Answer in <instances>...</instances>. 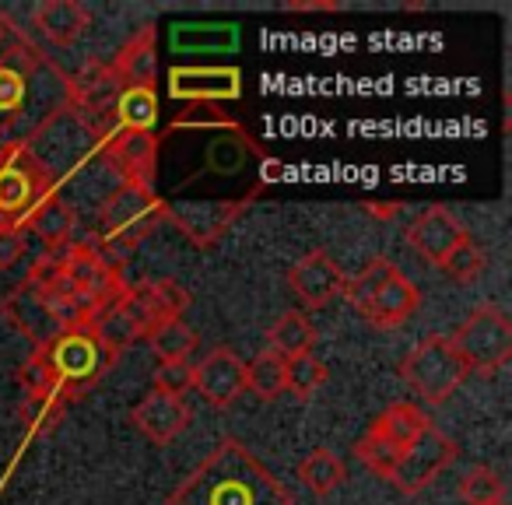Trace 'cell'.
Masks as SVG:
<instances>
[{
  "mask_svg": "<svg viewBox=\"0 0 512 505\" xmlns=\"http://www.w3.org/2000/svg\"><path fill=\"white\" fill-rule=\"evenodd\" d=\"M116 358L106 351L99 334L88 327H71L50 344L32 351V358L22 369L25 383V418L32 428H46L60 411L85 397L95 383L109 372Z\"/></svg>",
  "mask_w": 512,
  "mask_h": 505,
  "instance_id": "1",
  "label": "cell"
},
{
  "mask_svg": "<svg viewBox=\"0 0 512 505\" xmlns=\"http://www.w3.org/2000/svg\"><path fill=\"white\" fill-rule=\"evenodd\" d=\"M169 505H295V495L242 442L225 439L176 484Z\"/></svg>",
  "mask_w": 512,
  "mask_h": 505,
  "instance_id": "2",
  "label": "cell"
},
{
  "mask_svg": "<svg viewBox=\"0 0 512 505\" xmlns=\"http://www.w3.org/2000/svg\"><path fill=\"white\" fill-rule=\"evenodd\" d=\"M190 306V295L183 285L172 278L141 281V285H127L99 316L92 320V330L113 358L127 351L134 341H144L155 327L169 320H183V309Z\"/></svg>",
  "mask_w": 512,
  "mask_h": 505,
  "instance_id": "3",
  "label": "cell"
},
{
  "mask_svg": "<svg viewBox=\"0 0 512 505\" xmlns=\"http://www.w3.org/2000/svg\"><path fill=\"white\" fill-rule=\"evenodd\" d=\"M169 218V204L155 193V186H116L99 211V249L113 264L127 257L141 239H148Z\"/></svg>",
  "mask_w": 512,
  "mask_h": 505,
  "instance_id": "4",
  "label": "cell"
},
{
  "mask_svg": "<svg viewBox=\"0 0 512 505\" xmlns=\"http://www.w3.org/2000/svg\"><path fill=\"white\" fill-rule=\"evenodd\" d=\"M57 193L53 176L22 141L0 144V225L25 232L32 214Z\"/></svg>",
  "mask_w": 512,
  "mask_h": 505,
  "instance_id": "5",
  "label": "cell"
},
{
  "mask_svg": "<svg viewBox=\"0 0 512 505\" xmlns=\"http://www.w3.org/2000/svg\"><path fill=\"white\" fill-rule=\"evenodd\" d=\"M432 428L428 414L418 404H390L383 414H376L365 435L355 442V456L362 460L365 470H372L376 477L390 481L397 463L407 456V449Z\"/></svg>",
  "mask_w": 512,
  "mask_h": 505,
  "instance_id": "6",
  "label": "cell"
},
{
  "mask_svg": "<svg viewBox=\"0 0 512 505\" xmlns=\"http://www.w3.org/2000/svg\"><path fill=\"white\" fill-rule=\"evenodd\" d=\"M57 267L67 285H71V292L78 295V302L85 306L88 323L127 288V281H123V274H120V264H113L95 239H74L67 249H60Z\"/></svg>",
  "mask_w": 512,
  "mask_h": 505,
  "instance_id": "7",
  "label": "cell"
},
{
  "mask_svg": "<svg viewBox=\"0 0 512 505\" xmlns=\"http://www.w3.org/2000/svg\"><path fill=\"white\" fill-rule=\"evenodd\" d=\"M467 365L456 355L453 341L446 334H432L411 348V355L400 362V379L425 400L428 407H439L453 397L467 379Z\"/></svg>",
  "mask_w": 512,
  "mask_h": 505,
  "instance_id": "8",
  "label": "cell"
},
{
  "mask_svg": "<svg viewBox=\"0 0 512 505\" xmlns=\"http://www.w3.org/2000/svg\"><path fill=\"white\" fill-rule=\"evenodd\" d=\"M449 341H453L456 355L463 358L467 372L495 376L512 355V323L498 306L481 302V306L470 309V316L456 327Z\"/></svg>",
  "mask_w": 512,
  "mask_h": 505,
  "instance_id": "9",
  "label": "cell"
},
{
  "mask_svg": "<svg viewBox=\"0 0 512 505\" xmlns=\"http://www.w3.org/2000/svg\"><path fill=\"white\" fill-rule=\"evenodd\" d=\"M120 92H123V85L116 81L113 67L99 64V60L85 64L74 78H67V85H64L67 109L99 137L106 134V130H113V106H116V99H120Z\"/></svg>",
  "mask_w": 512,
  "mask_h": 505,
  "instance_id": "10",
  "label": "cell"
},
{
  "mask_svg": "<svg viewBox=\"0 0 512 505\" xmlns=\"http://www.w3.org/2000/svg\"><path fill=\"white\" fill-rule=\"evenodd\" d=\"M0 313H4V320L32 344V351L50 344L53 337H60L64 330H71L64 313H60V309L46 299V292H39L32 281H18V285L4 295V302H0Z\"/></svg>",
  "mask_w": 512,
  "mask_h": 505,
  "instance_id": "11",
  "label": "cell"
},
{
  "mask_svg": "<svg viewBox=\"0 0 512 505\" xmlns=\"http://www.w3.org/2000/svg\"><path fill=\"white\" fill-rule=\"evenodd\" d=\"M158 134L106 130L99 137V158L120 179V186H155L158 172Z\"/></svg>",
  "mask_w": 512,
  "mask_h": 505,
  "instance_id": "12",
  "label": "cell"
},
{
  "mask_svg": "<svg viewBox=\"0 0 512 505\" xmlns=\"http://www.w3.org/2000/svg\"><path fill=\"white\" fill-rule=\"evenodd\" d=\"M456 456H460L456 442L449 439L446 432H439V428L432 425L411 449H407L404 460L397 463L390 484L400 491V495H418V491H425L428 484H432L435 477H439L442 470L456 460Z\"/></svg>",
  "mask_w": 512,
  "mask_h": 505,
  "instance_id": "13",
  "label": "cell"
},
{
  "mask_svg": "<svg viewBox=\"0 0 512 505\" xmlns=\"http://www.w3.org/2000/svg\"><path fill=\"white\" fill-rule=\"evenodd\" d=\"M404 239H407V246L414 249L418 260H425V264H432V267H442L449 260V253H456V246H463V242L470 239V232L449 207L432 204L407 225Z\"/></svg>",
  "mask_w": 512,
  "mask_h": 505,
  "instance_id": "14",
  "label": "cell"
},
{
  "mask_svg": "<svg viewBox=\"0 0 512 505\" xmlns=\"http://www.w3.org/2000/svg\"><path fill=\"white\" fill-rule=\"evenodd\" d=\"M288 288L299 295V302L306 309H323L344 295L348 274H344V267L330 257L327 249H313V253H306V257L292 264V271H288Z\"/></svg>",
  "mask_w": 512,
  "mask_h": 505,
  "instance_id": "15",
  "label": "cell"
},
{
  "mask_svg": "<svg viewBox=\"0 0 512 505\" xmlns=\"http://www.w3.org/2000/svg\"><path fill=\"white\" fill-rule=\"evenodd\" d=\"M193 390L211 407H232L246 393V362L232 348H211L193 365Z\"/></svg>",
  "mask_w": 512,
  "mask_h": 505,
  "instance_id": "16",
  "label": "cell"
},
{
  "mask_svg": "<svg viewBox=\"0 0 512 505\" xmlns=\"http://www.w3.org/2000/svg\"><path fill=\"white\" fill-rule=\"evenodd\" d=\"M130 421H134V428L148 442H155V446H169V442H176L179 435L190 428L193 411H190V404H186V397H172V393L151 390L134 404Z\"/></svg>",
  "mask_w": 512,
  "mask_h": 505,
  "instance_id": "17",
  "label": "cell"
},
{
  "mask_svg": "<svg viewBox=\"0 0 512 505\" xmlns=\"http://www.w3.org/2000/svg\"><path fill=\"white\" fill-rule=\"evenodd\" d=\"M169 95L179 102H193V106L218 99H239L242 74L235 67H172Z\"/></svg>",
  "mask_w": 512,
  "mask_h": 505,
  "instance_id": "18",
  "label": "cell"
},
{
  "mask_svg": "<svg viewBox=\"0 0 512 505\" xmlns=\"http://www.w3.org/2000/svg\"><path fill=\"white\" fill-rule=\"evenodd\" d=\"M418 306H421V295H418V288H414V281L393 264L386 281L379 285V292L372 295V302L362 309V320H369L372 327H379V330H397L418 313Z\"/></svg>",
  "mask_w": 512,
  "mask_h": 505,
  "instance_id": "19",
  "label": "cell"
},
{
  "mask_svg": "<svg viewBox=\"0 0 512 505\" xmlns=\"http://www.w3.org/2000/svg\"><path fill=\"white\" fill-rule=\"evenodd\" d=\"M155 43H158V32L155 25H144L137 29V36L130 43L120 46L109 67H113L116 81L123 88H155V67H158V53H155Z\"/></svg>",
  "mask_w": 512,
  "mask_h": 505,
  "instance_id": "20",
  "label": "cell"
},
{
  "mask_svg": "<svg viewBox=\"0 0 512 505\" xmlns=\"http://www.w3.org/2000/svg\"><path fill=\"white\" fill-rule=\"evenodd\" d=\"M32 25L53 46H74L92 25V11L85 4H78V0H46L32 15Z\"/></svg>",
  "mask_w": 512,
  "mask_h": 505,
  "instance_id": "21",
  "label": "cell"
},
{
  "mask_svg": "<svg viewBox=\"0 0 512 505\" xmlns=\"http://www.w3.org/2000/svg\"><path fill=\"white\" fill-rule=\"evenodd\" d=\"M242 204H246V200H239V204H232V200H221V204H190V207H179V211H169V218L176 221L197 246H211V242L235 221Z\"/></svg>",
  "mask_w": 512,
  "mask_h": 505,
  "instance_id": "22",
  "label": "cell"
},
{
  "mask_svg": "<svg viewBox=\"0 0 512 505\" xmlns=\"http://www.w3.org/2000/svg\"><path fill=\"white\" fill-rule=\"evenodd\" d=\"M74 228H78V218H74V207L64 200V193L50 197L25 225V235H36L46 246V253H60L74 242Z\"/></svg>",
  "mask_w": 512,
  "mask_h": 505,
  "instance_id": "23",
  "label": "cell"
},
{
  "mask_svg": "<svg viewBox=\"0 0 512 505\" xmlns=\"http://www.w3.org/2000/svg\"><path fill=\"white\" fill-rule=\"evenodd\" d=\"M316 341H320V334H316V327L309 323L306 313H299V309H288V313H281L278 320L267 327V344L278 358H299V355H313Z\"/></svg>",
  "mask_w": 512,
  "mask_h": 505,
  "instance_id": "24",
  "label": "cell"
},
{
  "mask_svg": "<svg viewBox=\"0 0 512 505\" xmlns=\"http://www.w3.org/2000/svg\"><path fill=\"white\" fill-rule=\"evenodd\" d=\"M158 123V92L155 88H123L113 106V130L130 134H155Z\"/></svg>",
  "mask_w": 512,
  "mask_h": 505,
  "instance_id": "25",
  "label": "cell"
},
{
  "mask_svg": "<svg viewBox=\"0 0 512 505\" xmlns=\"http://www.w3.org/2000/svg\"><path fill=\"white\" fill-rule=\"evenodd\" d=\"M299 481L306 484L316 498H323L348 481V467H344V460L334 449H313V453L299 463Z\"/></svg>",
  "mask_w": 512,
  "mask_h": 505,
  "instance_id": "26",
  "label": "cell"
},
{
  "mask_svg": "<svg viewBox=\"0 0 512 505\" xmlns=\"http://www.w3.org/2000/svg\"><path fill=\"white\" fill-rule=\"evenodd\" d=\"M246 393H253L264 404L285 397V358H278L274 351H260L246 365Z\"/></svg>",
  "mask_w": 512,
  "mask_h": 505,
  "instance_id": "27",
  "label": "cell"
},
{
  "mask_svg": "<svg viewBox=\"0 0 512 505\" xmlns=\"http://www.w3.org/2000/svg\"><path fill=\"white\" fill-rule=\"evenodd\" d=\"M148 344L162 365H172V362H190L193 348H197V330L190 327L186 320H169L162 327H155L148 334Z\"/></svg>",
  "mask_w": 512,
  "mask_h": 505,
  "instance_id": "28",
  "label": "cell"
},
{
  "mask_svg": "<svg viewBox=\"0 0 512 505\" xmlns=\"http://www.w3.org/2000/svg\"><path fill=\"white\" fill-rule=\"evenodd\" d=\"M330 379L327 362H320L316 355H299L285 362V393H292L295 400H313L316 390Z\"/></svg>",
  "mask_w": 512,
  "mask_h": 505,
  "instance_id": "29",
  "label": "cell"
},
{
  "mask_svg": "<svg viewBox=\"0 0 512 505\" xmlns=\"http://www.w3.org/2000/svg\"><path fill=\"white\" fill-rule=\"evenodd\" d=\"M460 498L467 505H498V502H505V481L498 477L495 467L477 463V467H470L467 474H463Z\"/></svg>",
  "mask_w": 512,
  "mask_h": 505,
  "instance_id": "30",
  "label": "cell"
},
{
  "mask_svg": "<svg viewBox=\"0 0 512 505\" xmlns=\"http://www.w3.org/2000/svg\"><path fill=\"white\" fill-rule=\"evenodd\" d=\"M484 267H488V253H484V249L474 242V235H470L463 246H456V253H449V260L439 267V271L446 274L453 285H474V281L484 274Z\"/></svg>",
  "mask_w": 512,
  "mask_h": 505,
  "instance_id": "31",
  "label": "cell"
},
{
  "mask_svg": "<svg viewBox=\"0 0 512 505\" xmlns=\"http://www.w3.org/2000/svg\"><path fill=\"white\" fill-rule=\"evenodd\" d=\"M151 390L172 393V397H186V393L193 390V365L190 362L158 365L155 379H151Z\"/></svg>",
  "mask_w": 512,
  "mask_h": 505,
  "instance_id": "32",
  "label": "cell"
},
{
  "mask_svg": "<svg viewBox=\"0 0 512 505\" xmlns=\"http://www.w3.org/2000/svg\"><path fill=\"white\" fill-rule=\"evenodd\" d=\"M25 246H29V235L18 232V228H0V271H8L22 260Z\"/></svg>",
  "mask_w": 512,
  "mask_h": 505,
  "instance_id": "33",
  "label": "cell"
},
{
  "mask_svg": "<svg viewBox=\"0 0 512 505\" xmlns=\"http://www.w3.org/2000/svg\"><path fill=\"white\" fill-rule=\"evenodd\" d=\"M285 11H341L334 0H288Z\"/></svg>",
  "mask_w": 512,
  "mask_h": 505,
  "instance_id": "34",
  "label": "cell"
},
{
  "mask_svg": "<svg viewBox=\"0 0 512 505\" xmlns=\"http://www.w3.org/2000/svg\"><path fill=\"white\" fill-rule=\"evenodd\" d=\"M400 207H404V204H393V207H376V204H369V207H365V211L376 214V218H390V214H397Z\"/></svg>",
  "mask_w": 512,
  "mask_h": 505,
  "instance_id": "35",
  "label": "cell"
},
{
  "mask_svg": "<svg viewBox=\"0 0 512 505\" xmlns=\"http://www.w3.org/2000/svg\"><path fill=\"white\" fill-rule=\"evenodd\" d=\"M8 36H11V22L8 18H0V46L8 43Z\"/></svg>",
  "mask_w": 512,
  "mask_h": 505,
  "instance_id": "36",
  "label": "cell"
},
{
  "mask_svg": "<svg viewBox=\"0 0 512 505\" xmlns=\"http://www.w3.org/2000/svg\"><path fill=\"white\" fill-rule=\"evenodd\" d=\"M498 505H505V502H498Z\"/></svg>",
  "mask_w": 512,
  "mask_h": 505,
  "instance_id": "37",
  "label": "cell"
},
{
  "mask_svg": "<svg viewBox=\"0 0 512 505\" xmlns=\"http://www.w3.org/2000/svg\"><path fill=\"white\" fill-rule=\"evenodd\" d=\"M0 228H4V225H0Z\"/></svg>",
  "mask_w": 512,
  "mask_h": 505,
  "instance_id": "38",
  "label": "cell"
}]
</instances>
